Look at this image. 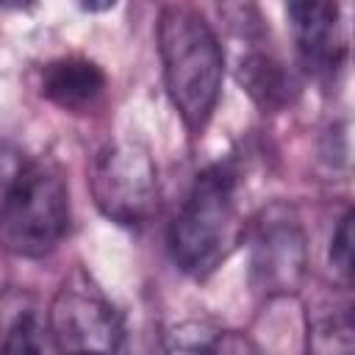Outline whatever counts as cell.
I'll return each mask as SVG.
<instances>
[{"label": "cell", "instance_id": "obj_12", "mask_svg": "<svg viewBox=\"0 0 355 355\" xmlns=\"http://www.w3.org/2000/svg\"><path fill=\"white\" fill-rule=\"evenodd\" d=\"M311 347L319 352H347L352 349V313L349 305L322 308L311 322Z\"/></svg>", "mask_w": 355, "mask_h": 355}, {"label": "cell", "instance_id": "obj_13", "mask_svg": "<svg viewBox=\"0 0 355 355\" xmlns=\"http://www.w3.org/2000/svg\"><path fill=\"white\" fill-rule=\"evenodd\" d=\"M330 263H333V269L344 280H349V275H352V211H347L338 219L336 230H333V239H330Z\"/></svg>", "mask_w": 355, "mask_h": 355}, {"label": "cell", "instance_id": "obj_8", "mask_svg": "<svg viewBox=\"0 0 355 355\" xmlns=\"http://www.w3.org/2000/svg\"><path fill=\"white\" fill-rule=\"evenodd\" d=\"M105 72L100 64L83 55H61L42 67L39 92L61 111H86L105 92Z\"/></svg>", "mask_w": 355, "mask_h": 355}, {"label": "cell", "instance_id": "obj_5", "mask_svg": "<svg viewBox=\"0 0 355 355\" xmlns=\"http://www.w3.org/2000/svg\"><path fill=\"white\" fill-rule=\"evenodd\" d=\"M50 330L58 349L72 352H116L125 347V322L108 294L80 269H75L55 291Z\"/></svg>", "mask_w": 355, "mask_h": 355}, {"label": "cell", "instance_id": "obj_11", "mask_svg": "<svg viewBox=\"0 0 355 355\" xmlns=\"http://www.w3.org/2000/svg\"><path fill=\"white\" fill-rule=\"evenodd\" d=\"M166 349H178V352H241V349H255L247 338L230 333V330H219L211 327L205 322H183L178 327H172L166 333L164 341Z\"/></svg>", "mask_w": 355, "mask_h": 355}, {"label": "cell", "instance_id": "obj_15", "mask_svg": "<svg viewBox=\"0 0 355 355\" xmlns=\"http://www.w3.org/2000/svg\"><path fill=\"white\" fill-rule=\"evenodd\" d=\"M28 3H33V0H0V6H8V8H22Z\"/></svg>", "mask_w": 355, "mask_h": 355}, {"label": "cell", "instance_id": "obj_4", "mask_svg": "<svg viewBox=\"0 0 355 355\" xmlns=\"http://www.w3.org/2000/svg\"><path fill=\"white\" fill-rule=\"evenodd\" d=\"M89 189L105 219L136 227L158 208V169L139 144H105L89 169Z\"/></svg>", "mask_w": 355, "mask_h": 355}, {"label": "cell", "instance_id": "obj_9", "mask_svg": "<svg viewBox=\"0 0 355 355\" xmlns=\"http://www.w3.org/2000/svg\"><path fill=\"white\" fill-rule=\"evenodd\" d=\"M47 311L31 294H8L0 311V352H55Z\"/></svg>", "mask_w": 355, "mask_h": 355}, {"label": "cell", "instance_id": "obj_6", "mask_svg": "<svg viewBox=\"0 0 355 355\" xmlns=\"http://www.w3.org/2000/svg\"><path fill=\"white\" fill-rule=\"evenodd\" d=\"M305 266L308 250L300 222L286 211L269 214L261 222L250 252V275L255 288L263 294H288L302 283Z\"/></svg>", "mask_w": 355, "mask_h": 355}, {"label": "cell", "instance_id": "obj_7", "mask_svg": "<svg viewBox=\"0 0 355 355\" xmlns=\"http://www.w3.org/2000/svg\"><path fill=\"white\" fill-rule=\"evenodd\" d=\"M288 19L302 64L319 78L330 80L338 75L347 39L341 8L336 0H288Z\"/></svg>", "mask_w": 355, "mask_h": 355}, {"label": "cell", "instance_id": "obj_10", "mask_svg": "<svg viewBox=\"0 0 355 355\" xmlns=\"http://www.w3.org/2000/svg\"><path fill=\"white\" fill-rule=\"evenodd\" d=\"M236 75L252 103L263 111H280L297 94V83L286 64L263 50H250L247 55H241Z\"/></svg>", "mask_w": 355, "mask_h": 355}, {"label": "cell", "instance_id": "obj_14", "mask_svg": "<svg viewBox=\"0 0 355 355\" xmlns=\"http://www.w3.org/2000/svg\"><path fill=\"white\" fill-rule=\"evenodd\" d=\"M83 11H92V14H103V11H111L116 6V0H78Z\"/></svg>", "mask_w": 355, "mask_h": 355}, {"label": "cell", "instance_id": "obj_2", "mask_svg": "<svg viewBox=\"0 0 355 355\" xmlns=\"http://www.w3.org/2000/svg\"><path fill=\"white\" fill-rule=\"evenodd\" d=\"M239 175L230 164H211L197 172L169 225L175 266L191 277H208L239 241Z\"/></svg>", "mask_w": 355, "mask_h": 355}, {"label": "cell", "instance_id": "obj_1", "mask_svg": "<svg viewBox=\"0 0 355 355\" xmlns=\"http://www.w3.org/2000/svg\"><path fill=\"white\" fill-rule=\"evenodd\" d=\"M158 55L166 94L191 133H200L219 103L225 53L211 25L189 6H166L158 17Z\"/></svg>", "mask_w": 355, "mask_h": 355}, {"label": "cell", "instance_id": "obj_3", "mask_svg": "<svg viewBox=\"0 0 355 355\" xmlns=\"http://www.w3.org/2000/svg\"><path fill=\"white\" fill-rule=\"evenodd\" d=\"M69 230V189L42 158L19 161L0 189V247L17 258L50 255Z\"/></svg>", "mask_w": 355, "mask_h": 355}]
</instances>
